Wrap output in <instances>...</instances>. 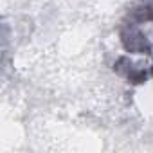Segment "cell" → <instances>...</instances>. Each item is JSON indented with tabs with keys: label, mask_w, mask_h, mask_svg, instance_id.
Instances as JSON below:
<instances>
[{
	"label": "cell",
	"mask_w": 153,
	"mask_h": 153,
	"mask_svg": "<svg viewBox=\"0 0 153 153\" xmlns=\"http://www.w3.org/2000/svg\"><path fill=\"white\" fill-rule=\"evenodd\" d=\"M121 40H123V45L128 52H149L151 51V45L146 40V36L142 33L135 31V29L123 31Z\"/></svg>",
	"instance_id": "1"
}]
</instances>
